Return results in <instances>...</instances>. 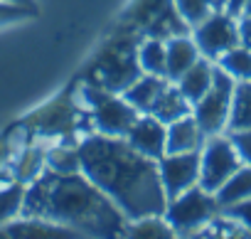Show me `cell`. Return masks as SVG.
Listing matches in <instances>:
<instances>
[{"label":"cell","instance_id":"25","mask_svg":"<svg viewBox=\"0 0 251 239\" xmlns=\"http://www.w3.org/2000/svg\"><path fill=\"white\" fill-rule=\"evenodd\" d=\"M239 160L244 165H251V129H244V131H226Z\"/></svg>","mask_w":251,"mask_h":239},{"label":"cell","instance_id":"9","mask_svg":"<svg viewBox=\"0 0 251 239\" xmlns=\"http://www.w3.org/2000/svg\"><path fill=\"white\" fill-rule=\"evenodd\" d=\"M158 175L168 200L185 192L187 187L200 183V151L165 153L158 160Z\"/></svg>","mask_w":251,"mask_h":239},{"label":"cell","instance_id":"15","mask_svg":"<svg viewBox=\"0 0 251 239\" xmlns=\"http://www.w3.org/2000/svg\"><path fill=\"white\" fill-rule=\"evenodd\" d=\"M212 77H214V62L207 59V57H200L175 84H177V89L182 91V96L195 106V104L209 91Z\"/></svg>","mask_w":251,"mask_h":239},{"label":"cell","instance_id":"27","mask_svg":"<svg viewBox=\"0 0 251 239\" xmlns=\"http://www.w3.org/2000/svg\"><path fill=\"white\" fill-rule=\"evenodd\" d=\"M32 15H35V10H30V8L8 3V0H0V25L18 23V20H25V18H32Z\"/></svg>","mask_w":251,"mask_h":239},{"label":"cell","instance_id":"18","mask_svg":"<svg viewBox=\"0 0 251 239\" xmlns=\"http://www.w3.org/2000/svg\"><path fill=\"white\" fill-rule=\"evenodd\" d=\"M136 59H138V67L143 74L168 77V72H165V40L148 35L136 47Z\"/></svg>","mask_w":251,"mask_h":239},{"label":"cell","instance_id":"13","mask_svg":"<svg viewBox=\"0 0 251 239\" xmlns=\"http://www.w3.org/2000/svg\"><path fill=\"white\" fill-rule=\"evenodd\" d=\"M204 133L195 116H182L177 121L168 124V138H165V153H187V151H200L204 143Z\"/></svg>","mask_w":251,"mask_h":239},{"label":"cell","instance_id":"30","mask_svg":"<svg viewBox=\"0 0 251 239\" xmlns=\"http://www.w3.org/2000/svg\"><path fill=\"white\" fill-rule=\"evenodd\" d=\"M8 3H15V5H23V8L37 10V5H35V0H8Z\"/></svg>","mask_w":251,"mask_h":239},{"label":"cell","instance_id":"29","mask_svg":"<svg viewBox=\"0 0 251 239\" xmlns=\"http://www.w3.org/2000/svg\"><path fill=\"white\" fill-rule=\"evenodd\" d=\"M244 3H246V0H226V5H224V10H226L229 15L239 18V15H241V8H244Z\"/></svg>","mask_w":251,"mask_h":239},{"label":"cell","instance_id":"28","mask_svg":"<svg viewBox=\"0 0 251 239\" xmlns=\"http://www.w3.org/2000/svg\"><path fill=\"white\" fill-rule=\"evenodd\" d=\"M236 32H239V45L251 50V15H239L236 18Z\"/></svg>","mask_w":251,"mask_h":239},{"label":"cell","instance_id":"2","mask_svg":"<svg viewBox=\"0 0 251 239\" xmlns=\"http://www.w3.org/2000/svg\"><path fill=\"white\" fill-rule=\"evenodd\" d=\"M20 217H37L72 229L76 237H126L128 219L81 170L54 173L45 168L27 183Z\"/></svg>","mask_w":251,"mask_h":239},{"label":"cell","instance_id":"11","mask_svg":"<svg viewBox=\"0 0 251 239\" xmlns=\"http://www.w3.org/2000/svg\"><path fill=\"white\" fill-rule=\"evenodd\" d=\"M200 50L195 45L192 37L187 35H173L165 40V72L170 81H177L197 59H200Z\"/></svg>","mask_w":251,"mask_h":239},{"label":"cell","instance_id":"6","mask_svg":"<svg viewBox=\"0 0 251 239\" xmlns=\"http://www.w3.org/2000/svg\"><path fill=\"white\" fill-rule=\"evenodd\" d=\"M239 165H241V160H239L226 131L207 136L200 148V185L207 192H217L239 170Z\"/></svg>","mask_w":251,"mask_h":239},{"label":"cell","instance_id":"20","mask_svg":"<svg viewBox=\"0 0 251 239\" xmlns=\"http://www.w3.org/2000/svg\"><path fill=\"white\" fill-rule=\"evenodd\" d=\"M126 237H141V239H168L175 237L173 227L163 214H148L141 219H131L126 224Z\"/></svg>","mask_w":251,"mask_h":239},{"label":"cell","instance_id":"5","mask_svg":"<svg viewBox=\"0 0 251 239\" xmlns=\"http://www.w3.org/2000/svg\"><path fill=\"white\" fill-rule=\"evenodd\" d=\"M234 84L236 81L222 67L214 64V77H212L209 91L192 106V116H195V121L200 124L204 136H214V133H224L226 131Z\"/></svg>","mask_w":251,"mask_h":239},{"label":"cell","instance_id":"23","mask_svg":"<svg viewBox=\"0 0 251 239\" xmlns=\"http://www.w3.org/2000/svg\"><path fill=\"white\" fill-rule=\"evenodd\" d=\"M45 168L54 173H74L79 170V153L76 146H54L45 153Z\"/></svg>","mask_w":251,"mask_h":239},{"label":"cell","instance_id":"19","mask_svg":"<svg viewBox=\"0 0 251 239\" xmlns=\"http://www.w3.org/2000/svg\"><path fill=\"white\" fill-rule=\"evenodd\" d=\"M219 207H229V205H236L246 197H251V165H239V170L214 192Z\"/></svg>","mask_w":251,"mask_h":239},{"label":"cell","instance_id":"16","mask_svg":"<svg viewBox=\"0 0 251 239\" xmlns=\"http://www.w3.org/2000/svg\"><path fill=\"white\" fill-rule=\"evenodd\" d=\"M151 113H153L155 118H160L163 124H173V121H177V118L192 113V104L182 96V91L177 89V84L170 81V84L163 89V94L158 96V101L153 104Z\"/></svg>","mask_w":251,"mask_h":239},{"label":"cell","instance_id":"10","mask_svg":"<svg viewBox=\"0 0 251 239\" xmlns=\"http://www.w3.org/2000/svg\"><path fill=\"white\" fill-rule=\"evenodd\" d=\"M138 153H143L146 158L160 160L165 156V138H168V124H163L160 118H155L153 113H138L136 121L131 124V129L123 136Z\"/></svg>","mask_w":251,"mask_h":239},{"label":"cell","instance_id":"22","mask_svg":"<svg viewBox=\"0 0 251 239\" xmlns=\"http://www.w3.org/2000/svg\"><path fill=\"white\" fill-rule=\"evenodd\" d=\"M25 190L27 185L15 180L13 185H8L5 190H0V224H5L15 217H20L23 210V200H25Z\"/></svg>","mask_w":251,"mask_h":239},{"label":"cell","instance_id":"21","mask_svg":"<svg viewBox=\"0 0 251 239\" xmlns=\"http://www.w3.org/2000/svg\"><path fill=\"white\" fill-rule=\"evenodd\" d=\"M214 64L222 67L234 81H251V50H246L241 45L224 52Z\"/></svg>","mask_w":251,"mask_h":239},{"label":"cell","instance_id":"32","mask_svg":"<svg viewBox=\"0 0 251 239\" xmlns=\"http://www.w3.org/2000/svg\"><path fill=\"white\" fill-rule=\"evenodd\" d=\"M241 13H244V15H251V0H246V3H244Z\"/></svg>","mask_w":251,"mask_h":239},{"label":"cell","instance_id":"24","mask_svg":"<svg viewBox=\"0 0 251 239\" xmlns=\"http://www.w3.org/2000/svg\"><path fill=\"white\" fill-rule=\"evenodd\" d=\"M173 5L177 10V15L185 20V25L192 30L195 25H200L214 8L209 0H173Z\"/></svg>","mask_w":251,"mask_h":239},{"label":"cell","instance_id":"1","mask_svg":"<svg viewBox=\"0 0 251 239\" xmlns=\"http://www.w3.org/2000/svg\"><path fill=\"white\" fill-rule=\"evenodd\" d=\"M79 170L123 212L126 219L163 214L168 197L160 185L158 160L138 153L123 136L89 131L76 141Z\"/></svg>","mask_w":251,"mask_h":239},{"label":"cell","instance_id":"26","mask_svg":"<svg viewBox=\"0 0 251 239\" xmlns=\"http://www.w3.org/2000/svg\"><path fill=\"white\" fill-rule=\"evenodd\" d=\"M222 212H224L226 217L236 219V222L249 232V237H251V197H246V200H241V202H236V205L222 207Z\"/></svg>","mask_w":251,"mask_h":239},{"label":"cell","instance_id":"14","mask_svg":"<svg viewBox=\"0 0 251 239\" xmlns=\"http://www.w3.org/2000/svg\"><path fill=\"white\" fill-rule=\"evenodd\" d=\"M0 237H23V239H40V237H50V239H64V237H76L72 229L52 224L47 219H37V217H20V219H10L5 224H0Z\"/></svg>","mask_w":251,"mask_h":239},{"label":"cell","instance_id":"7","mask_svg":"<svg viewBox=\"0 0 251 239\" xmlns=\"http://www.w3.org/2000/svg\"><path fill=\"white\" fill-rule=\"evenodd\" d=\"M192 40L202 57L217 62L224 52L239 45L236 18L226 10H212L200 25L192 27Z\"/></svg>","mask_w":251,"mask_h":239},{"label":"cell","instance_id":"4","mask_svg":"<svg viewBox=\"0 0 251 239\" xmlns=\"http://www.w3.org/2000/svg\"><path fill=\"white\" fill-rule=\"evenodd\" d=\"M84 101L86 113L91 118V129L103 136H126V131L138 116V111L121 94H113L99 84L84 89Z\"/></svg>","mask_w":251,"mask_h":239},{"label":"cell","instance_id":"8","mask_svg":"<svg viewBox=\"0 0 251 239\" xmlns=\"http://www.w3.org/2000/svg\"><path fill=\"white\" fill-rule=\"evenodd\" d=\"M136 47H128V50L118 47V50L106 52L101 57L99 67H96L94 84H99V86H103L113 94H123L126 86L143 74L141 67H138V59H136Z\"/></svg>","mask_w":251,"mask_h":239},{"label":"cell","instance_id":"3","mask_svg":"<svg viewBox=\"0 0 251 239\" xmlns=\"http://www.w3.org/2000/svg\"><path fill=\"white\" fill-rule=\"evenodd\" d=\"M222 212L214 192H207L200 183L187 187L185 192L175 195L168 200L163 217L168 219V224L173 227L175 237L182 234H197L200 229H204L217 214Z\"/></svg>","mask_w":251,"mask_h":239},{"label":"cell","instance_id":"12","mask_svg":"<svg viewBox=\"0 0 251 239\" xmlns=\"http://www.w3.org/2000/svg\"><path fill=\"white\" fill-rule=\"evenodd\" d=\"M170 84L168 77H158V74H141L136 81H131L123 89V99L128 101L138 113H151L153 104L158 101V96L163 94V89Z\"/></svg>","mask_w":251,"mask_h":239},{"label":"cell","instance_id":"17","mask_svg":"<svg viewBox=\"0 0 251 239\" xmlns=\"http://www.w3.org/2000/svg\"><path fill=\"white\" fill-rule=\"evenodd\" d=\"M251 129V81H236L231 94V108L226 131H244Z\"/></svg>","mask_w":251,"mask_h":239},{"label":"cell","instance_id":"31","mask_svg":"<svg viewBox=\"0 0 251 239\" xmlns=\"http://www.w3.org/2000/svg\"><path fill=\"white\" fill-rule=\"evenodd\" d=\"M209 3H212V8H214V10H224L226 0H209Z\"/></svg>","mask_w":251,"mask_h":239}]
</instances>
